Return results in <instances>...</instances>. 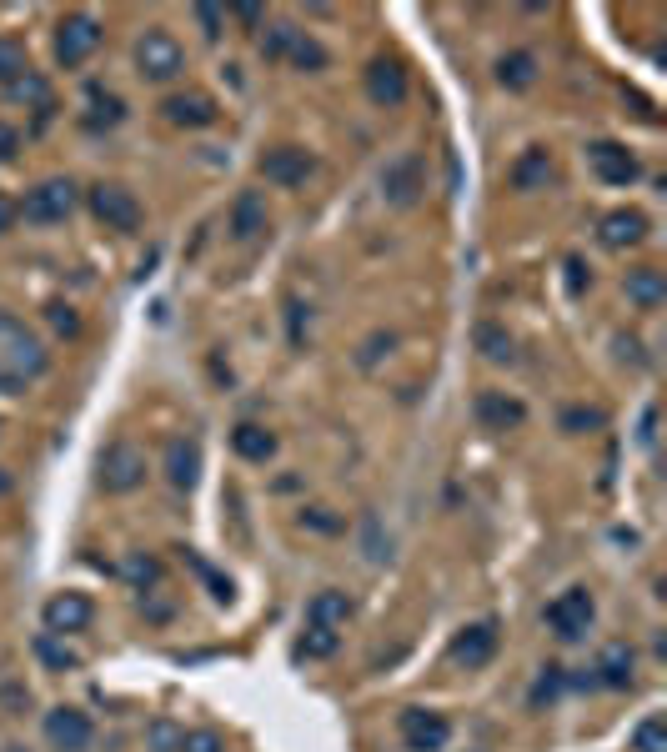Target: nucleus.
<instances>
[{"label":"nucleus","instance_id":"1","mask_svg":"<svg viewBox=\"0 0 667 752\" xmlns=\"http://www.w3.org/2000/svg\"><path fill=\"white\" fill-rule=\"evenodd\" d=\"M46 366H51V356H46L41 336L0 311V392H11V397L26 392L36 376H46Z\"/></svg>","mask_w":667,"mask_h":752},{"label":"nucleus","instance_id":"2","mask_svg":"<svg viewBox=\"0 0 667 752\" xmlns=\"http://www.w3.org/2000/svg\"><path fill=\"white\" fill-rule=\"evenodd\" d=\"M71 206H76V186L71 181H41L36 191H26V201L16 211L26 221H36V226H56V221L71 216Z\"/></svg>","mask_w":667,"mask_h":752},{"label":"nucleus","instance_id":"3","mask_svg":"<svg viewBox=\"0 0 667 752\" xmlns=\"http://www.w3.org/2000/svg\"><path fill=\"white\" fill-rule=\"evenodd\" d=\"M136 66H141V76H151V81H171V76L186 66V51H181V41H176V36H166V31H146V36H141V46H136Z\"/></svg>","mask_w":667,"mask_h":752},{"label":"nucleus","instance_id":"4","mask_svg":"<svg viewBox=\"0 0 667 752\" xmlns=\"http://www.w3.org/2000/svg\"><path fill=\"white\" fill-rule=\"evenodd\" d=\"M96 46H101V21L96 16H66L61 21V36H56V56H61V66H81V61H91L96 56Z\"/></svg>","mask_w":667,"mask_h":752},{"label":"nucleus","instance_id":"5","mask_svg":"<svg viewBox=\"0 0 667 752\" xmlns=\"http://www.w3.org/2000/svg\"><path fill=\"white\" fill-rule=\"evenodd\" d=\"M141 482H146V457L131 442L106 447V457H101V487L106 492H136Z\"/></svg>","mask_w":667,"mask_h":752},{"label":"nucleus","instance_id":"6","mask_svg":"<svg viewBox=\"0 0 667 752\" xmlns=\"http://www.w3.org/2000/svg\"><path fill=\"white\" fill-rule=\"evenodd\" d=\"M547 627H552L562 642H577V637L592 627V597H587L582 587L562 592L557 602H547Z\"/></svg>","mask_w":667,"mask_h":752},{"label":"nucleus","instance_id":"7","mask_svg":"<svg viewBox=\"0 0 667 752\" xmlns=\"http://www.w3.org/2000/svg\"><path fill=\"white\" fill-rule=\"evenodd\" d=\"M46 742L56 752H86L91 747V717L81 707H56L46 712Z\"/></svg>","mask_w":667,"mask_h":752},{"label":"nucleus","instance_id":"8","mask_svg":"<svg viewBox=\"0 0 667 752\" xmlns=\"http://www.w3.org/2000/svg\"><path fill=\"white\" fill-rule=\"evenodd\" d=\"M447 737H452V722H447L442 712H422V707L402 712V742H407L412 752H442Z\"/></svg>","mask_w":667,"mask_h":752},{"label":"nucleus","instance_id":"9","mask_svg":"<svg viewBox=\"0 0 667 752\" xmlns=\"http://www.w3.org/2000/svg\"><path fill=\"white\" fill-rule=\"evenodd\" d=\"M91 206H96V216H101L111 231H136V226H141V201H136L126 186H96V191H91Z\"/></svg>","mask_w":667,"mask_h":752},{"label":"nucleus","instance_id":"10","mask_svg":"<svg viewBox=\"0 0 667 752\" xmlns=\"http://www.w3.org/2000/svg\"><path fill=\"white\" fill-rule=\"evenodd\" d=\"M91 617H96V607H91V597H81V592H61V597L46 602V632H51V637L86 632Z\"/></svg>","mask_w":667,"mask_h":752},{"label":"nucleus","instance_id":"11","mask_svg":"<svg viewBox=\"0 0 667 752\" xmlns=\"http://www.w3.org/2000/svg\"><path fill=\"white\" fill-rule=\"evenodd\" d=\"M261 176H266L271 186H301V181L311 176V156L296 151V146H276V151L261 156Z\"/></svg>","mask_w":667,"mask_h":752},{"label":"nucleus","instance_id":"12","mask_svg":"<svg viewBox=\"0 0 667 752\" xmlns=\"http://www.w3.org/2000/svg\"><path fill=\"white\" fill-rule=\"evenodd\" d=\"M587 161H592L597 181H607V186H627V181H637V161H632L622 146H612V141H597V146L587 151Z\"/></svg>","mask_w":667,"mask_h":752},{"label":"nucleus","instance_id":"13","mask_svg":"<svg viewBox=\"0 0 667 752\" xmlns=\"http://www.w3.org/2000/svg\"><path fill=\"white\" fill-rule=\"evenodd\" d=\"M492 652H497V622H477V627H467V632L457 637V647H452V657H457V662H467V667L492 662Z\"/></svg>","mask_w":667,"mask_h":752},{"label":"nucleus","instance_id":"14","mask_svg":"<svg viewBox=\"0 0 667 752\" xmlns=\"http://www.w3.org/2000/svg\"><path fill=\"white\" fill-rule=\"evenodd\" d=\"M347 617H352V597L347 592H337V587H326V592H316L311 597V607H306V622L311 627H347Z\"/></svg>","mask_w":667,"mask_h":752},{"label":"nucleus","instance_id":"15","mask_svg":"<svg viewBox=\"0 0 667 752\" xmlns=\"http://www.w3.org/2000/svg\"><path fill=\"white\" fill-rule=\"evenodd\" d=\"M477 417H482L492 432H507V427H517L527 412H522V402H512V397H502V392H482V397H477Z\"/></svg>","mask_w":667,"mask_h":752},{"label":"nucleus","instance_id":"16","mask_svg":"<svg viewBox=\"0 0 667 752\" xmlns=\"http://www.w3.org/2000/svg\"><path fill=\"white\" fill-rule=\"evenodd\" d=\"M231 452H236L241 462H266V457L276 452V437H271L266 427H256V422H241V427L231 432Z\"/></svg>","mask_w":667,"mask_h":752},{"label":"nucleus","instance_id":"17","mask_svg":"<svg viewBox=\"0 0 667 752\" xmlns=\"http://www.w3.org/2000/svg\"><path fill=\"white\" fill-rule=\"evenodd\" d=\"M367 91H372V101H377V106H397V101L407 96V76H402L397 66L377 61V66L367 71Z\"/></svg>","mask_w":667,"mask_h":752},{"label":"nucleus","instance_id":"18","mask_svg":"<svg viewBox=\"0 0 667 752\" xmlns=\"http://www.w3.org/2000/svg\"><path fill=\"white\" fill-rule=\"evenodd\" d=\"M196 467H201L196 442L176 437V442L166 447V477H171V487H191V482H196Z\"/></svg>","mask_w":667,"mask_h":752},{"label":"nucleus","instance_id":"19","mask_svg":"<svg viewBox=\"0 0 667 752\" xmlns=\"http://www.w3.org/2000/svg\"><path fill=\"white\" fill-rule=\"evenodd\" d=\"M161 111H166L176 126H211V121H216V106H211L206 96H171Z\"/></svg>","mask_w":667,"mask_h":752},{"label":"nucleus","instance_id":"20","mask_svg":"<svg viewBox=\"0 0 667 752\" xmlns=\"http://www.w3.org/2000/svg\"><path fill=\"white\" fill-rule=\"evenodd\" d=\"M497 81H502L507 91H527V86L537 81V56H527V51H512V56H502V66H497Z\"/></svg>","mask_w":667,"mask_h":752},{"label":"nucleus","instance_id":"21","mask_svg":"<svg viewBox=\"0 0 667 752\" xmlns=\"http://www.w3.org/2000/svg\"><path fill=\"white\" fill-rule=\"evenodd\" d=\"M642 231H647V221L637 211H612L602 221V241L607 246H632V241H642Z\"/></svg>","mask_w":667,"mask_h":752},{"label":"nucleus","instance_id":"22","mask_svg":"<svg viewBox=\"0 0 667 752\" xmlns=\"http://www.w3.org/2000/svg\"><path fill=\"white\" fill-rule=\"evenodd\" d=\"M547 176H552L547 151H527V156L512 166V186H517V191H537V186H547Z\"/></svg>","mask_w":667,"mask_h":752},{"label":"nucleus","instance_id":"23","mask_svg":"<svg viewBox=\"0 0 667 752\" xmlns=\"http://www.w3.org/2000/svg\"><path fill=\"white\" fill-rule=\"evenodd\" d=\"M627 301H637L642 311H652V306L662 301V276H657L652 266H637V271H627Z\"/></svg>","mask_w":667,"mask_h":752},{"label":"nucleus","instance_id":"24","mask_svg":"<svg viewBox=\"0 0 667 752\" xmlns=\"http://www.w3.org/2000/svg\"><path fill=\"white\" fill-rule=\"evenodd\" d=\"M382 191H387L397 206H407V201L417 196V161H412V156H407V161H397V166L382 176Z\"/></svg>","mask_w":667,"mask_h":752},{"label":"nucleus","instance_id":"25","mask_svg":"<svg viewBox=\"0 0 667 752\" xmlns=\"http://www.w3.org/2000/svg\"><path fill=\"white\" fill-rule=\"evenodd\" d=\"M231 231L236 236H256V231H266V206H261V196H241L236 201V211H231Z\"/></svg>","mask_w":667,"mask_h":752},{"label":"nucleus","instance_id":"26","mask_svg":"<svg viewBox=\"0 0 667 752\" xmlns=\"http://www.w3.org/2000/svg\"><path fill=\"white\" fill-rule=\"evenodd\" d=\"M597 672H602L607 687H627V682H632V652H627V647H607L602 662H597Z\"/></svg>","mask_w":667,"mask_h":752},{"label":"nucleus","instance_id":"27","mask_svg":"<svg viewBox=\"0 0 667 752\" xmlns=\"http://www.w3.org/2000/svg\"><path fill=\"white\" fill-rule=\"evenodd\" d=\"M632 752H667V727H662V717H642V722H637Z\"/></svg>","mask_w":667,"mask_h":752},{"label":"nucleus","instance_id":"28","mask_svg":"<svg viewBox=\"0 0 667 752\" xmlns=\"http://www.w3.org/2000/svg\"><path fill=\"white\" fill-rule=\"evenodd\" d=\"M286 56H291L296 66H311V71H321V66H326V51H321V46H316L311 36H301V31L291 36V46H286Z\"/></svg>","mask_w":667,"mask_h":752},{"label":"nucleus","instance_id":"29","mask_svg":"<svg viewBox=\"0 0 667 752\" xmlns=\"http://www.w3.org/2000/svg\"><path fill=\"white\" fill-rule=\"evenodd\" d=\"M21 76H26V51H21L16 41H0V81L16 86Z\"/></svg>","mask_w":667,"mask_h":752},{"label":"nucleus","instance_id":"30","mask_svg":"<svg viewBox=\"0 0 667 752\" xmlns=\"http://www.w3.org/2000/svg\"><path fill=\"white\" fill-rule=\"evenodd\" d=\"M11 96H16V101H31V106H41V111H51V91H46V81L31 76V71L11 86Z\"/></svg>","mask_w":667,"mask_h":752},{"label":"nucleus","instance_id":"31","mask_svg":"<svg viewBox=\"0 0 667 752\" xmlns=\"http://www.w3.org/2000/svg\"><path fill=\"white\" fill-rule=\"evenodd\" d=\"M301 652H306V657H331V652H337V632H331V627H311V622H306Z\"/></svg>","mask_w":667,"mask_h":752},{"label":"nucleus","instance_id":"32","mask_svg":"<svg viewBox=\"0 0 667 752\" xmlns=\"http://www.w3.org/2000/svg\"><path fill=\"white\" fill-rule=\"evenodd\" d=\"M36 652H41V662H51V667H61V672H66V667H76V652H71V647H61L51 632H41V637H36Z\"/></svg>","mask_w":667,"mask_h":752},{"label":"nucleus","instance_id":"33","mask_svg":"<svg viewBox=\"0 0 667 752\" xmlns=\"http://www.w3.org/2000/svg\"><path fill=\"white\" fill-rule=\"evenodd\" d=\"M176 752H226V742H221V732L201 727V732H181V747H176Z\"/></svg>","mask_w":667,"mask_h":752},{"label":"nucleus","instance_id":"34","mask_svg":"<svg viewBox=\"0 0 667 752\" xmlns=\"http://www.w3.org/2000/svg\"><path fill=\"white\" fill-rule=\"evenodd\" d=\"M477 341H482V351H487L492 361H507V356H512V341H507L497 326H482V331H477Z\"/></svg>","mask_w":667,"mask_h":752},{"label":"nucleus","instance_id":"35","mask_svg":"<svg viewBox=\"0 0 667 752\" xmlns=\"http://www.w3.org/2000/svg\"><path fill=\"white\" fill-rule=\"evenodd\" d=\"M91 106H101V111H96V121H101V116H106L111 126L121 121V101H116V96H106L101 86H91Z\"/></svg>","mask_w":667,"mask_h":752},{"label":"nucleus","instance_id":"36","mask_svg":"<svg viewBox=\"0 0 667 752\" xmlns=\"http://www.w3.org/2000/svg\"><path fill=\"white\" fill-rule=\"evenodd\" d=\"M126 572H131V577H136L141 587H151V582L161 577V567H156L151 557H131V562H126Z\"/></svg>","mask_w":667,"mask_h":752},{"label":"nucleus","instance_id":"37","mask_svg":"<svg viewBox=\"0 0 667 752\" xmlns=\"http://www.w3.org/2000/svg\"><path fill=\"white\" fill-rule=\"evenodd\" d=\"M562 427H567V432H582V427H602V412H582V407H577V412H567V417H562Z\"/></svg>","mask_w":667,"mask_h":752},{"label":"nucleus","instance_id":"38","mask_svg":"<svg viewBox=\"0 0 667 752\" xmlns=\"http://www.w3.org/2000/svg\"><path fill=\"white\" fill-rule=\"evenodd\" d=\"M21 151V131L16 126H6V121H0V161H11Z\"/></svg>","mask_w":667,"mask_h":752},{"label":"nucleus","instance_id":"39","mask_svg":"<svg viewBox=\"0 0 667 752\" xmlns=\"http://www.w3.org/2000/svg\"><path fill=\"white\" fill-rule=\"evenodd\" d=\"M291 36H296L291 26H276V31H271V41H266V56H286V46H291Z\"/></svg>","mask_w":667,"mask_h":752},{"label":"nucleus","instance_id":"40","mask_svg":"<svg viewBox=\"0 0 667 752\" xmlns=\"http://www.w3.org/2000/svg\"><path fill=\"white\" fill-rule=\"evenodd\" d=\"M196 21L206 26V36H216V26H221V11H216V6H196Z\"/></svg>","mask_w":667,"mask_h":752},{"label":"nucleus","instance_id":"41","mask_svg":"<svg viewBox=\"0 0 667 752\" xmlns=\"http://www.w3.org/2000/svg\"><path fill=\"white\" fill-rule=\"evenodd\" d=\"M16 216H21V211H16V201H6V196H0V236H6V231L16 226Z\"/></svg>","mask_w":667,"mask_h":752},{"label":"nucleus","instance_id":"42","mask_svg":"<svg viewBox=\"0 0 667 752\" xmlns=\"http://www.w3.org/2000/svg\"><path fill=\"white\" fill-rule=\"evenodd\" d=\"M51 321H56V331H76V326H81V321H76L66 306H51Z\"/></svg>","mask_w":667,"mask_h":752},{"label":"nucleus","instance_id":"43","mask_svg":"<svg viewBox=\"0 0 667 752\" xmlns=\"http://www.w3.org/2000/svg\"><path fill=\"white\" fill-rule=\"evenodd\" d=\"M306 522H311L316 532H337V522H331V517H326L321 507H311V512H306Z\"/></svg>","mask_w":667,"mask_h":752},{"label":"nucleus","instance_id":"44","mask_svg":"<svg viewBox=\"0 0 667 752\" xmlns=\"http://www.w3.org/2000/svg\"><path fill=\"white\" fill-rule=\"evenodd\" d=\"M6 752H26V747H21V742H11V747H6Z\"/></svg>","mask_w":667,"mask_h":752},{"label":"nucleus","instance_id":"45","mask_svg":"<svg viewBox=\"0 0 667 752\" xmlns=\"http://www.w3.org/2000/svg\"><path fill=\"white\" fill-rule=\"evenodd\" d=\"M6 487H11V482H6V477H0V492H6Z\"/></svg>","mask_w":667,"mask_h":752}]
</instances>
